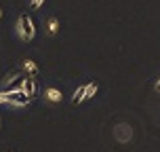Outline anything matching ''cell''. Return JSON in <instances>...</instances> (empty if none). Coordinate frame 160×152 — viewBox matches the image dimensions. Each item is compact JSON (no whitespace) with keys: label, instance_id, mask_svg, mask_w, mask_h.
<instances>
[{"label":"cell","instance_id":"1","mask_svg":"<svg viewBox=\"0 0 160 152\" xmlns=\"http://www.w3.org/2000/svg\"><path fill=\"white\" fill-rule=\"evenodd\" d=\"M15 34L19 40H23V42H32L34 36H36V28H34V21L30 15H19L15 21Z\"/></svg>","mask_w":160,"mask_h":152},{"label":"cell","instance_id":"2","mask_svg":"<svg viewBox=\"0 0 160 152\" xmlns=\"http://www.w3.org/2000/svg\"><path fill=\"white\" fill-rule=\"evenodd\" d=\"M44 99L51 102V104H61L63 102V95H61V91L55 87H47L44 89Z\"/></svg>","mask_w":160,"mask_h":152},{"label":"cell","instance_id":"3","mask_svg":"<svg viewBox=\"0 0 160 152\" xmlns=\"http://www.w3.org/2000/svg\"><path fill=\"white\" fill-rule=\"evenodd\" d=\"M44 28H47L48 36H55V34H59V30H61V21H59L55 15H51L47 21H44Z\"/></svg>","mask_w":160,"mask_h":152},{"label":"cell","instance_id":"4","mask_svg":"<svg viewBox=\"0 0 160 152\" xmlns=\"http://www.w3.org/2000/svg\"><path fill=\"white\" fill-rule=\"evenodd\" d=\"M21 68H23L30 76H38V72H40V68L34 64L32 59H23V61H21Z\"/></svg>","mask_w":160,"mask_h":152},{"label":"cell","instance_id":"5","mask_svg":"<svg viewBox=\"0 0 160 152\" xmlns=\"http://www.w3.org/2000/svg\"><path fill=\"white\" fill-rule=\"evenodd\" d=\"M97 91H99V82H97V80H93V82H87V85H84V99L95 97Z\"/></svg>","mask_w":160,"mask_h":152},{"label":"cell","instance_id":"6","mask_svg":"<svg viewBox=\"0 0 160 152\" xmlns=\"http://www.w3.org/2000/svg\"><path fill=\"white\" fill-rule=\"evenodd\" d=\"M17 78H19V74H17V72H13V74H8L7 78H4V82H2V85H4V87H8V85H13V82H15Z\"/></svg>","mask_w":160,"mask_h":152},{"label":"cell","instance_id":"7","mask_svg":"<svg viewBox=\"0 0 160 152\" xmlns=\"http://www.w3.org/2000/svg\"><path fill=\"white\" fill-rule=\"evenodd\" d=\"M44 4V0H30V11H38Z\"/></svg>","mask_w":160,"mask_h":152},{"label":"cell","instance_id":"8","mask_svg":"<svg viewBox=\"0 0 160 152\" xmlns=\"http://www.w3.org/2000/svg\"><path fill=\"white\" fill-rule=\"evenodd\" d=\"M154 91H156V93H160V78L156 80V85H154Z\"/></svg>","mask_w":160,"mask_h":152},{"label":"cell","instance_id":"9","mask_svg":"<svg viewBox=\"0 0 160 152\" xmlns=\"http://www.w3.org/2000/svg\"><path fill=\"white\" fill-rule=\"evenodd\" d=\"M0 19H2V8H0Z\"/></svg>","mask_w":160,"mask_h":152}]
</instances>
